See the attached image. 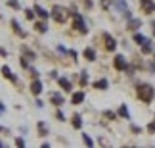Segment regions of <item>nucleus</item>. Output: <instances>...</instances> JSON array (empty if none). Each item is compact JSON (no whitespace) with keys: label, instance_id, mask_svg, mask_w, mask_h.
Wrapping results in <instances>:
<instances>
[{"label":"nucleus","instance_id":"f257e3e1","mask_svg":"<svg viewBox=\"0 0 155 148\" xmlns=\"http://www.w3.org/2000/svg\"><path fill=\"white\" fill-rule=\"evenodd\" d=\"M138 98L142 100V102H146V104H150L151 100H153V87L151 85H147V83H144V85H138Z\"/></svg>","mask_w":155,"mask_h":148},{"label":"nucleus","instance_id":"f03ea898","mask_svg":"<svg viewBox=\"0 0 155 148\" xmlns=\"http://www.w3.org/2000/svg\"><path fill=\"white\" fill-rule=\"evenodd\" d=\"M52 17H54L58 23H63V21H67L69 12L65 10V8H61V6H54V8H52Z\"/></svg>","mask_w":155,"mask_h":148},{"label":"nucleus","instance_id":"7ed1b4c3","mask_svg":"<svg viewBox=\"0 0 155 148\" xmlns=\"http://www.w3.org/2000/svg\"><path fill=\"white\" fill-rule=\"evenodd\" d=\"M73 27L77 29V31H81V33H86L88 31L86 23H84V19H82L81 14H73Z\"/></svg>","mask_w":155,"mask_h":148},{"label":"nucleus","instance_id":"20e7f679","mask_svg":"<svg viewBox=\"0 0 155 148\" xmlns=\"http://www.w3.org/2000/svg\"><path fill=\"white\" fill-rule=\"evenodd\" d=\"M113 66H115V69L123 71V69L128 67V64H127V60H124V56H115V60H113Z\"/></svg>","mask_w":155,"mask_h":148},{"label":"nucleus","instance_id":"39448f33","mask_svg":"<svg viewBox=\"0 0 155 148\" xmlns=\"http://www.w3.org/2000/svg\"><path fill=\"white\" fill-rule=\"evenodd\" d=\"M104 43H105V48L107 50H115V46H117V40L113 39L109 33H104Z\"/></svg>","mask_w":155,"mask_h":148},{"label":"nucleus","instance_id":"423d86ee","mask_svg":"<svg viewBox=\"0 0 155 148\" xmlns=\"http://www.w3.org/2000/svg\"><path fill=\"white\" fill-rule=\"evenodd\" d=\"M140 6H142V10H144L146 14H153V12H155L153 0H140Z\"/></svg>","mask_w":155,"mask_h":148},{"label":"nucleus","instance_id":"0eeeda50","mask_svg":"<svg viewBox=\"0 0 155 148\" xmlns=\"http://www.w3.org/2000/svg\"><path fill=\"white\" fill-rule=\"evenodd\" d=\"M115 4H117V8L121 10V14H123L124 17H128V19H130V10L127 8V4H124V0H115Z\"/></svg>","mask_w":155,"mask_h":148},{"label":"nucleus","instance_id":"6e6552de","mask_svg":"<svg viewBox=\"0 0 155 148\" xmlns=\"http://www.w3.org/2000/svg\"><path fill=\"white\" fill-rule=\"evenodd\" d=\"M31 91H33L35 94H40V92H42V83H40L38 79H35L33 85H31Z\"/></svg>","mask_w":155,"mask_h":148},{"label":"nucleus","instance_id":"1a4fd4ad","mask_svg":"<svg viewBox=\"0 0 155 148\" xmlns=\"http://www.w3.org/2000/svg\"><path fill=\"white\" fill-rule=\"evenodd\" d=\"M71 102L73 104H82L84 102V92H75L73 98H71Z\"/></svg>","mask_w":155,"mask_h":148},{"label":"nucleus","instance_id":"9d476101","mask_svg":"<svg viewBox=\"0 0 155 148\" xmlns=\"http://www.w3.org/2000/svg\"><path fill=\"white\" fill-rule=\"evenodd\" d=\"M2 75H4V77H8V79H10V81H14V83L17 81V79H15V75L12 73V69H10L8 66H4V67H2Z\"/></svg>","mask_w":155,"mask_h":148},{"label":"nucleus","instance_id":"9b49d317","mask_svg":"<svg viewBox=\"0 0 155 148\" xmlns=\"http://www.w3.org/2000/svg\"><path fill=\"white\" fill-rule=\"evenodd\" d=\"M50 100H52V102H56V106H61L63 104V96H61V94H58V92H52L50 94Z\"/></svg>","mask_w":155,"mask_h":148},{"label":"nucleus","instance_id":"f8f14e48","mask_svg":"<svg viewBox=\"0 0 155 148\" xmlns=\"http://www.w3.org/2000/svg\"><path fill=\"white\" fill-rule=\"evenodd\" d=\"M21 52H23V54L27 56V60H37V54H35L33 50H29L27 46H21Z\"/></svg>","mask_w":155,"mask_h":148},{"label":"nucleus","instance_id":"ddd939ff","mask_svg":"<svg viewBox=\"0 0 155 148\" xmlns=\"http://www.w3.org/2000/svg\"><path fill=\"white\" fill-rule=\"evenodd\" d=\"M84 58H86L88 62H94V60H96V52H94L92 48H86L84 50Z\"/></svg>","mask_w":155,"mask_h":148},{"label":"nucleus","instance_id":"4468645a","mask_svg":"<svg viewBox=\"0 0 155 148\" xmlns=\"http://www.w3.org/2000/svg\"><path fill=\"white\" fill-rule=\"evenodd\" d=\"M58 83H59V87H61L63 91H67V92L71 91V83L67 79H63V77H61V79H58Z\"/></svg>","mask_w":155,"mask_h":148},{"label":"nucleus","instance_id":"2eb2a0df","mask_svg":"<svg viewBox=\"0 0 155 148\" xmlns=\"http://www.w3.org/2000/svg\"><path fill=\"white\" fill-rule=\"evenodd\" d=\"M94 88H100V91H105L107 88V79H100L94 83Z\"/></svg>","mask_w":155,"mask_h":148},{"label":"nucleus","instance_id":"dca6fc26","mask_svg":"<svg viewBox=\"0 0 155 148\" xmlns=\"http://www.w3.org/2000/svg\"><path fill=\"white\" fill-rule=\"evenodd\" d=\"M35 29H37L38 33H46V31H48V27H46L44 21H37V23H35Z\"/></svg>","mask_w":155,"mask_h":148},{"label":"nucleus","instance_id":"f3484780","mask_svg":"<svg viewBox=\"0 0 155 148\" xmlns=\"http://www.w3.org/2000/svg\"><path fill=\"white\" fill-rule=\"evenodd\" d=\"M151 48H153V46H151L150 40H144V43H142V52H144V54H150Z\"/></svg>","mask_w":155,"mask_h":148},{"label":"nucleus","instance_id":"a211bd4d","mask_svg":"<svg viewBox=\"0 0 155 148\" xmlns=\"http://www.w3.org/2000/svg\"><path fill=\"white\" fill-rule=\"evenodd\" d=\"M138 27H140V19H132V17H130V21H128V29H130V31H136Z\"/></svg>","mask_w":155,"mask_h":148},{"label":"nucleus","instance_id":"6ab92c4d","mask_svg":"<svg viewBox=\"0 0 155 148\" xmlns=\"http://www.w3.org/2000/svg\"><path fill=\"white\" fill-rule=\"evenodd\" d=\"M73 127H75V129H81V127H82V119H81V115H73Z\"/></svg>","mask_w":155,"mask_h":148},{"label":"nucleus","instance_id":"aec40b11","mask_svg":"<svg viewBox=\"0 0 155 148\" xmlns=\"http://www.w3.org/2000/svg\"><path fill=\"white\" fill-rule=\"evenodd\" d=\"M35 12H37V14L42 17V19H46V17H48V12H46L44 8H40V6H37V8H35Z\"/></svg>","mask_w":155,"mask_h":148},{"label":"nucleus","instance_id":"412c9836","mask_svg":"<svg viewBox=\"0 0 155 148\" xmlns=\"http://www.w3.org/2000/svg\"><path fill=\"white\" fill-rule=\"evenodd\" d=\"M12 27H14V29H15V33H19V35H21V37H25V33H23V31H21V29H19V23H17L15 19H14V21H12Z\"/></svg>","mask_w":155,"mask_h":148},{"label":"nucleus","instance_id":"4be33fe9","mask_svg":"<svg viewBox=\"0 0 155 148\" xmlns=\"http://www.w3.org/2000/svg\"><path fill=\"white\" fill-rule=\"evenodd\" d=\"M38 131H40V135H42V137H44V135H48V129H46V125H44L42 121H38Z\"/></svg>","mask_w":155,"mask_h":148},{"label":"nucleus","instance_id":"5701e85b","mask_svg":"<svg viewBox=\"0 0 155 148\" xmlns=\"http://www.w3.org/2000/svg\"><path fill=\"white\" fill-rule=\"evenodd\" d=\"M119 115H123V117H127V119H128V110H127V106H121V108H119Z\"/></svg>","mask_w":155,"mask_h":148},{"label":"nucleus","instance_id":"b1692460","mask_svg":"<svg viewBox=\"0 0 155 148\" xmlns=\"http://www.w3.org/2000/svg\"><path fill=\"white\" fill-rule=\"evenodd\" d=\"M86 83H88V75H86L84 71H82V75H81V85H82V87H84V85H86Z\"/></svg>","mask_w":155,"mask_h":148},{"label":"nucleus","instance_id":"393cba45","mask_svg":"<svg viewBox=\"0 0 155 148\" xmlns=\"http://www.w3.org/2000/svg\"><path fill=\"white\" fill-rule=\"evenodd\" d=\"M144 37H142V35H134V43H138V44H142V43H144Z\"/></svg>","mask_w":155,"mask_h":148},{"label":"nucleus","instance_id":"a878e982","mask_svg":"<svg viewBox=\"0 0 155 148\" xmlns=\"http://www.w3.org/2000/svg\"><path fill=\"white\" fill-rule=\"evenodd\" d=\"M8 6H12V8H19V2H17V0H8Z\"/></svg>","mask_w":155,"mask_h":148},{"label":"nucleus","instance_id":"bb28decb","mask_svg":"<svg viewBox=\"0 0 155 148\" xmlns=\"http://www.w3.org/2000/svg\"><path fill=\"white\" fill-rule=\"evenodd\" d=\"M82 139H84V143H86L88 146H92V144H94V143H92V139L88 137V135H82Z\"/></svg>","mask_w":155,"mask_h":148},{"label":"nucleus","instance_id":"cd10ccee","mask_svg":"<svg viewBox=\"0 0 155 148\" xmlns=\"http://www.w3.org/2000/svg\"><path fill=\"white\" fill-rule=\"evenodd\" d=\"M104 115L109 117V119H115V114H113V112H104Z\"/></svg>","mask_w":155,"mask_h":148},{"label":"nucleus","instance_id":"c85d7f7f","mask_svg":"<svg viewBox=\"0 0 155 148\" xmlns=\"http://www.w3.org/2000/svg\"><path fill=\"white\" fill-rule=\"evenodd\" d=\"M25 15H27V19H33V17H35V14H33V10H27V12H25Z\"/></svg>","mask_w":155,"mask_h":148},{"label":"nucleus","instance_id":"c756f323","mask_svg":"<svg viewBox=\"0 0 155 148\" xmlns=\"http://www.w3.org/2000/svg\"><path fill=\"white\" fill-rule=\"evenodd\" d=\"M147 131H150V133H155V123H150V125H147Z\"/></svg>","mask_w":155,"mask_h":148},{"label":"nucleus","instance_id":"7c9ffc66","mask_svg":"<svg viewBox=\"0 0 155 148\" xmlns=\"http://www.w3.org/2000/svg\"><path fill=\"white\" fill-rule=\"evenodd\" d=\"M15 144H17V146H25V140H23V139H17Z\"/></svg>","mask_w":155,"mask_h":148},{"label":"nucleus","instance_id":"2f4dec72","mask_svg":"<svg viewBox=\"0 0 155 148\" xmlns=\"http://www.w3.org/2000/svg\"><path fill=\"white\" fill-rule=\"evenodd\" d=\"M56 117H58L59 121H63V114H61V112H58V114H56Z\"/></svg>","mask_w":155,"mask_h":148},{"label":"nucleus","instance_id":"473e14b6","mask_svg":"<svg viewBox=\"0 0 155 148\" xmlns=\"http://www.w3.org/2000/svg\"><path fill=\"white\" fill-rule=\"evenodd\" d=\"M0 56H6V50H2V48H0Z\"/></svg>","mask_w":155,"mask_h":148},{"label":"nucleus","instance_id":"72a5a7b5","mask_svg":"<svg viewBox=\"0 0 155 148\" xmlns=\"http://www.w3.org/2000/svg\"><path fill=\"white\" fill-rule=\"evenodd\" d=\"M2 112H4V106H2V102H0V114H2Z\"/></svg>","mask_w":155,"mask_h":148},{"label":"nucleus","instance_id":"f704fd0d","mask_svg":"<svg viewBox=\"0 0 155 148\" xmlns=\"http://www.w3.org/2000/svg\"><path fill=\"white\" fill-rule=\"evenodd\" d=\"M153 35H155V21H153Z\"/></svg>","mask_w":155,"mask_h":148},{"label":"nucleus","instance_id":"c9c22d12","mask_svg":"<svg viewBox=\"0 0 155 148\" xmlns=\"http://www.w3.org/2000/svg\"><path fill=\"white\" fill-rule=\"evenodd\" d=\"M0 131H2V127H0Z\"/></svg>","mask_w":155,"mask_h":148},{"label":"nucleus","instance_id":"e433bc0d","mask_svg":"<svg viewBox=\"0 0 155 148\" xmlns=\"http://www.w3.org/2000/svg\"><path fill=\"white\" fill-rule=\"evenodd\" d=\"M0 146H2V143H0Z\"/></svg>","mask_w":155,"mask_h":148}]
</instances>
